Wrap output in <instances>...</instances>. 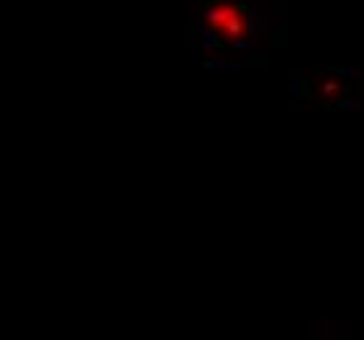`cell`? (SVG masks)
<instances>
[{"instance_id":"obj_5","label":"cell","mask_w":364,"mask_h":340,"mask_svg":"<svg viewBox=\"0 0 364 340\" xmlns=\"http://www.w3.org/2000/svg\"><path fill=\"white\" fill-rule=\"evenodd\" d=\"M202 42H205L207 48H215V45H218L215 34H213V32H207V34H205V40H202Z\"/></svg>"},{"instance_id":"obj_4","label":"cell","mask_w":364,"mask_h":340,"mask_svg":"<svg viewBox=\"0 0 364 340\" xmlns=\"http://www.w3.org/2000/svg\"><path fill=\"white\" fill-rule=\"evenodd\" d=\"M338 74L346 76L348 82H356V79H359V71H356V68H338Z\"/></svg>"},{"instance_id":"obj_2","label":"cell","mask_w":364,"mask_h":340,"mask_svg":"<svg viewBox=\"0 0 364 340\" xmlns=\"http://www.w3.org/2000/svg\"><path fill=\"white\" fill-rule=\"evenodd\" d=\"M346 94V87H343V76L338 71L333 74H323L317 79V100L325 102V105H333V102L343 100Z\"/></svg>"},{"instance_id":"obj_1","label":"cell","mask_w":364,"mask_h":340,"mask_svg":"<svg viewBox=\"0 0 364 340\" xmlns=\"http://www.w3.org/2000/svg\"><path fill=\"white\" fill-rule=\"evenodd\" d=\"M207 24L213 32L223 34L228 40H239L247 32V11L236 3L220 0V3H213L207 9Z\"/></svg>"},{"instance_id":"obj_3","label":"cell","mask_w":364,"mask_h":340,"mask_svg":"<svg viewBox=\"0 0 364 340\" xmlns=\"http://www.w3.org/2000/svg\"><path fill=\"white\" fill-rule=\"evenodd\" d=\"M336 108L343 110V113H351V110L359 108V97H346V100H338V102H336Z\"/></svg>"}]
</instances>
